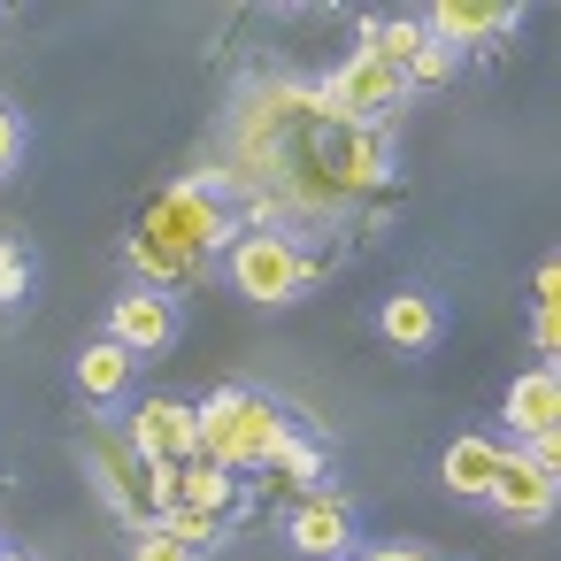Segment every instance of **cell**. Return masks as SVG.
Returning a JSON list of instances; mask_svg holds the SVG:
<instances>
[{"label":"cell","mask_w":561,"mask_h":561,"mask_svg":"<svg viewBox=\"0 0 561 561\" xmlns=\"http://www.w3.org/2000/svg\"><path fill=\"white\" fill-rule=\"evenodd\" d=\"M247 154L254 178H270V201L339 208L385 178V139L369 124H346L323 85H270L247 101Z\"/></svg>","instance_id":"1"},{"label":"cell","mask_w":561,"mask_h":561,"mask_svg":"<svg viewBox=\"0 0 561 561\" xmlns=\"http://www.w3.org/2000/svg\"><path fill=\"white\" fill-rule=\"evenodd\" d=\"M216 247H231V208H224L208 185H170V193L147 201V216H139V231H131L124 254H131L139 285L162 293V285L201 277Z\"/></svg>","instance_id":"2"},{"label":"cell","mask_w":561,"mask_h":561,"mask_svg":"<svg viewBox=\"0 0 561 561\" xmlns=\"http://www.w3.org/2000/svg\"><path fill=\"white\" fill-rule=\"evenodd\" d=\"M285 438H293V415L270 408L262 392L224 385V392H208V400L193 408V454L216 461V469H231V477L270 469V461L285 454Z\"/></svg>","instance_id":"3"},{"label":"cell","mask_w":561,"mask_h":561,"mask_svg":"<svg viewBox=\"0 0 561 561\" xmlns=\"http://www.w3.org/2000/svg\"><path fill=\"white\" fill-rule=\"evenodd\" d=\"M224 270H231V285L247 293V300H300L308 285H316V254H300L285 231H247V239H231V254H224Z\"/></svg>","instance_id":"4"},{"label":"cell","mask_w":561,"mask_h":561,"mask_svg":"<svg viewBox=\"0 0 561 561\" xmlns=\"http://www.w3.org/2000/svg\"><path fill=\"white\" fill-rule=\"evenodd\" d=\"M323 101H331V108H339L346 124H369V131H377V124H385V116H392V108L408 101V85H400V78H392L385 62L354 55V62H339V70L323 78Z\"/></svg>","instance_id":"5"},{"label":"cell","mask_w":561,"mask_h":561,"mask_svg":"<svg viewBox=\"0 0 561 561\" xmlns=\"http://www.w3.org/2000/svg\"><path fill=\"white\" fill-rule=\"evenodd\" d=\"M124 438H131V454H139L147 469H178V461H193V408L170 400V392H154V400L124 423Z\"/></svg>","instance_id":"6"},{"label":"cell","mask_w":561,"mask_h":561,"mask_svg":"<svg viewBox=\"0 0 561 561\" xmlns=\"http://www.w3.org/2000/svg\"><path fill=\"white\" fill-rule=\"evenodd\" d=\"M93 477H101L108 507H116V515H131L139 530L162 515V507H154V469L131 454V438H93Z\"/></svg>","instance_id":"7"},{"label":"cell","mask_w":561,"mask_h":561,"mask_svg":"<svg viewBox=\"0 0 561 561\" xmlns=\"http://www.w3.org/2000/svg\"><path fill=\"white\" fill-rule=\"evenodd\" d=\"M108 339L139 362V354H162L170 339H178V308H170V293H147V285H131V293H116L108 300Z\"/></svg>","instance_id":"8"},{"label":"cell","mask_w":561,"mask_h":561,"mask_svg":"<svg viewBox=\"0 0 561 561\" xmlns=\"http://www.w3.org/2000/svg\"><path fill=\"white\" fill-rule=\"evenodd\" d=\"M553 492H561V477L553 469H538L523 446L500 461V477H492V507L507 515V523H546L553 515Z\"/></svg>","instance_id":"9"},{"label":"cell","mask_w":561,"mask_h":561,"mask_svg":"<svg viewBox=\"0 0 561 561\" xmlns=\"http://www.w3.org/2000/svg\"><path fill=\"white\" fill-rule=\"evenodd\" d=\"M285 530H293V546H300L308 561H346V553H354V515H346L339 492H308Z\"/></svg>","instance_id":"10"},{"label":"cell","mask_w":561,"mask_h":561,"mask_svg":"<svg viewBox=\"0 0 561 561\" xmlns=\"http://www.w3.org/2000/svg\"><path fill=\"white\" fill-rule=\"evenodd\" d=\"M423 32L438 39V47H484V39H500V32H515V9H500V0H446V9H431L423 16Z\"/></svg>","instance_id":"11"},{"label":"cell","mask_w":561,"mask_h":561,"mask_svg":"<svg viewBox=\"0 0 561 561\" xmlns=\"http://www.w3.org/2000/svg\"><path fill=\"white\" fill-rule=\"evenodd\" d=\"M553 415H561V377H553V362H538V369H523V377L507 385V423H515V446L546 438V431H553Z\"/></svg>","instance_id":"12"},{"label":"cell","mask_w":561,"mask_h":561,"mask_svg":"<svg viewBox=\"0 0 561 561\" xmlns=\"http://www.w3.org/2000/svg\"><path fill=\"white\" fill-rule=\"evenodd\" d=\"M500 461H507V446L500 438H454L446 454H438V477L461 492V500H492V477H500Z\"/></svg>","instance_id":"13"},{"label":"cell","mask_w":561,"mask_h":561,"mask_svg":"<svg viewBox=\"0 0 561 561\" xmlns=\"http://www.w3.org/2000/svg\"><path fill=\"white\" fill-rule=\"evenodd\" d=\"M131 369H139V362H131L116 339H93V346L78 354V392L108 408V400H124V392H131Z\"/></svg>","instance_id":"14"},{"label":"cell","mask_w":561,"mask_h":561,"mask_svg":"<svg viewBox=\"0 0 561 561\" xmlns=\"http://www.w3.org/2000/svg\"><path fill=\"white\" fill-rule=\"evenodd\" d=\"M423 39H431V32H423L415 16H392V24H377V16H369V24H362V47H354V55H369V62H385V70L400 78V70H408V62L423 55Z\"/></svg>","instance_id":"15"},{"label":"cell","mask_w":561,"mask_h":561,"mask_svg":"<svg viewBox=\"0 0 561 561\" xmlns=\"http://www.w3.org/2000/svg\"><path fill=\"white\" fill-rule=\"evenodd\" d=\"M377 331H385L392 346H408V354H423V346L438 339V308H431L423 293H392V300H385V316H377Z\"/></svg>","instance_id":"16"},{"label":"cell","mask_w":561,"mask_h":561,"mask_svg":"<svg viewBox=\"0 0 561 561\" xmlns=\"http://www.w3.org/2000/svg\"><path fill=\"white\" fill-rule=\"evenodd\" d=\"M154 530H162V538H178L185 553H201V546H216V538H224V515H201V507H162V515H154Z\"/></svg>","instance_id":"17"},{"label":"cell","mask_w":561,"mask_h":561,"mask_svg":"<svg viewBox=\"0 0 561 561\" xmlns=\"http://www.w3.org/2000/svg\"><path fill=\"white\" fill-rule=\"evenodd\" d=\"M454 62H461L454 47H438V39H423V55H415V62L400 70V85H454Z\"/></svg>","instance_id":"18"},{"label":"cell","mask_w":561,"mask_h":561,"mask_svg":"<svg viewBox=\"0 0 561 561\" xmlns=\"http://www.w3.org/2000/svg\"><path fill=\"white\" fill-rule=\"evenodd\" d=\"M270 469H277L285 484H308V492H316V477H323V446H308V438H285V454H277Z\"/></svg>","instance_id":"19"},{"label":"cell","mask_w":561,"mask_h":561,"mask_svg":"<svg viewBox=\"0 0 561 561\" xmlns=\"http://www.w3.org/2000/svg\"><path fill=\"white\" fill-rule=\"evenodd\" d=\"M24 285H32V254L16 239H0V300H24Z\"/></svg>","instance_id":"20"},{"label":"cell","mask_w":561,"mask_h":561,"mask_svg":"<svg viewBox=\"0 0 561 561\" xmlns=\"http://www.w3.org/2000/svg\"><path fill=\"white\" fill-rule=\"evenodd\" d=\"M16 162H24V116H16V108H0V178H9Z\"/></svg>","instance_id":"21"},{"label":"cell","mask_w":561,"mask_h":561,"mask_svg":"<svg viewBox=\"0 0 561 561\" xmlns=\"http://www.w3.org/2000/svg\"><path fill=\"white\" fill-rule=\"evenodd\" d=\"M131 561H193V553H185L178 538H162V530L147 523V530H139V546H131Z\"/></svg>","instance_id":"22"},{"label":"cell","mask_w":561,"mask_h":561,"mask_svg":"<svg viewBox=\"0 0 561 561\" xmlns=\"http://www.w3.org/2000/svg\"><path fill=\"white\" fill-rule=\"evenodd\" d=\"M530 293H538V308H553V300H561V270H553V262H546V270H538V277H530Z\"/></svg>","instance_id":"23"},{"label":"cell","mask_w":561,"mask_h":561,"mask_svg":"<svg viewBox=\"0 0 561 561\" xmlns=\"http://www.w3.org/2000/svg\"><path fill=\"white\" fill-rule=\"evenodd\" d=\"M538 346H546V354L561 346V316H553V308H538Z\"/></svg>","instance_id":"24"},{"label":"cell","mask_w":561,"mask_h":561,"mask_svg":"<svg viewBox=\"0 0 561 561\" xmlns=\"http://www.w3.org/2000/svg\"><path fill=\"white\" fill-rule=\"evenodd\" d=\"M369 561H431V553H423V546H377Z\"/></svg>","instance_id":"25"},{"label":"cell","mask_w":561,"mask_h":561,"mask_svg":"<svg viewBox=\"0 0 561 561\" xmlns=\"http://www.w3.org/2000/svg\"><path fill=\"white\" fill-rule=\"evenodd\" d=\"M0 561H24V553H0Z\"/></svg>","instance_id":"26"},{"label":"cell","mask_w":561,"mask_h":561,"mask_svg":"<svg viewBox=\"0 0 561 561\" xmlns=\"http://www.w3.org/2000/svg\"><path fill=\"white\" fill-rule=\"evenodd\" d=\"M346 561H354V553H346Z\"/></svg>","instance_id":"27"}]
</instances>
